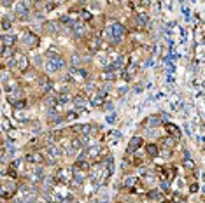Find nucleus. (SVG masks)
<instances>
[{"instance_id":"18","label":"nucleus","mask_w":205,"mask_h":203,"mask_svg":"<svg viewBox=\"0 0 205 203\" xmlns=\"http://www.w3.org/2000/svg\"><path fill=\"white\" fill-rule=\"evenodd\" d=\"M12 41H14V39H12V37H9V35H5V37H4V42H5L7 46H9V44H12Z\"/></svg>"},{"instance_id":"21","label":"nucleus","mask_w":205,"mask_h":203,"mask_svg":"<svg viewBox=\"0 0 205 203\" xmlns=\"http://www.w3.org/2000/svg\"><path fill=\"white\" fill-rule=\"evenodd\" d=\"M107 121H109V123H114V121H116V117H114V114H111V116H107Z\"/></svg>"},{"instance_id":"5","label":"nucleus","mask_w":205,"mask_h":203,"mask_svg":"<svg viewBox=\"0 0 205 203\" xmlns=\"http://www.w3.org/2000/svg\"><path fill=\"white\" fill-rule=\"evenodd\" d=\"M140 144H142V138H140V137H133V138L130 140V145H128V152H135L140 147Z\"/></svg>"},{"instance_id":"16","label":"nucleus","mask_w":205,"mask_h":203,"mask_svg":"<svg viewBox=\"0 0 205 203\" xmlns=\"http://www.w3.org/2000/svg\"><path fill=\"white\" fill-rule=\"evenodd\" d=\"M12 103H14V107H16V109H23V107H26V103H25V102H23V100L12 102Z\"/></svg>"},{"instance_id":"10","label":"nucleus","mask_w":205,"mask_h":203,"mask_svg":"<svg viewBox=\"0 0 205 203\" xmlns=\"http://www.w3.org/2000/svg\"><path fill=\"white\" fill-rule=\"evenodd\" d=\"M135 182H137L135 177H126V179H124V186H126V187H132Z\"/></svg>"},{"instance_id":"6","label":"nucleus","mask_w":205,"mask_h":203,"mask_svg":"<svg viewBox=\"0 0 205 203\" xmlns=\"http://www.w3.org/2000/svg\"><path fill=\"white\" fill-rule=\"evenodd\" d=\"M72 75H74V79H81V81H84V79L88 77V74H86L84 68H74V70H72Z\"/></svg>"},{"instance_id":"24","label":"nucleus","mask_w":205,"mask_h":203,"mask_svg":"<svg viewBox=\"0 0 205 203\" xmlns=\"http://www.w3.org/2000/svg\"><path fill=\"white\" fill-rule=\"evenodd\" d=\"M177 203H182V201H177Z\"/></svg>"},{"instance_id":"15","label":"nucleus","mask_w":205,"mask_h":203,"mask_svg":"<svg viewBox=\"0 0 205 203\" xmlns=\"http://www.w3.org/2000/svg\"><path fill=\"white\" fill-rule=\"evenodd\" d=\"M147 124L149 126H158V124H161V121L158 117H151V119H147Z\"/></svg>"},{"instance_id":"19","label":"nucleus","mask_w":205,"mask_h":203,"mask_svg":"<svg viewBox=\"0 0 205 203\" xmlns=\"http://www.w3.org/2000/svg\"><path fill=\"white\" fill-rule=\"evenodd\" d=\"M149 198H160V193H158V191H151V193H149Z\"/></svg>"},{"instance_id":"2","label":"nucleus","mask_w":205,"mask_h":203,"mask_svg":"<svg viewBox=\"0 0 205 203\" xmlns=\"http://www.w3.org/2000/svg\"><path fill=\"white\" fill-rule=\"evenodd\" d=\"M109 32H111V35H112V42H118L123 39V35H124V26L121 25V23H114L112 26L109 28Z\"/></svg>"},{"instance_id":"1","label":"nucleus","mask_w":205,"mask_h":203,"mask_svg":"<svg viewBox=\"0 0 205 203\" xmlns=\"http://www.w3.org/2000/svg\"><path fill=\"white\" fill-rule=\"evenodd\" d=\"M63 67H65V61H63L62 56H56V58H51V60H47V63H46V68H47V72L49 74H54V72L62 70Z\"/></svg>"},{"instance_id":"14","label":"nucleus","mask_w":205,"mask_h":203,"mask_svg":"<svg viewBox=\"0 0 205 203\" xmlns=\"http://www.w3.org/2000/svg\"><path fill=\"white\" fill-rule=\"evenodd\" d=\"M47 154H49V156H60V151L53 145V147H47Z\"/></svg>"},{"instance_id":"12","label":"nucleus","mask_w":205,"mask_h":203,"mask_svg":"<svg viewBox=\"0 0 205 203\" xmlns=\"http://www.w3.org/2000/svg\"><path fill=\"white\" fill-rule=\"evenodd\" d=\"M74 105L75 107H82L84 105V96H75L74 98Z\"/></svg>"},{"instance_id":"8","label":"nucleus","mask_w":205,"mask_h":203,"mask_svg":"<svg viewBox=\"0 0 205 203\" xmlns=\"http://www.w3.org/2000/svg\"><path fill=\"white\" fill-rule=\"evenodd\" d=\"M103 96H105V93L98 91V93H96V96H93V98H91V105H100L102 100H103Z\"/></svg>"},{"instance_id":"11","label":"nucleus","mask_w":205,"mask_h":203,"mask_svg":"<svg viewBox=\"0 0 205 203\" xmlns=\"http://www.w3.org/2000/svg\"><path fill=\"white\" fill-rule=\"evenodd\" d=\"M167 128H168V132H170V133H174V135H179V137H181V132H179L177 126H174V124H167Z\"/></svg>"},{"instance_id":"13","label":"nucleus","mask_w":205,"mask_h":203,"mask_svg":"<svg viewBox=\"0 0 205 203\" xmlns=\"http://www.w3.org/2000/svg\"><path fill=\"white\" fill-rule=\"evenodd\" d=\"M70 63H72V67H79V65H81V58H79L77 54H74L72 60H70Z\"/></svg>"},{"instance_id":"26","label":"nucleus","mask_w":205,"mask_h":203,"mask_svg":"<svg viewBox=\"0 0 205 203\" xmlns=\"http://www.w3.org/2000/svg\"><path fill=\"white\" fill-rule=\"evenodd\" d=\"M0 28H2V26H0Z\"/></svg>"},{"instance_id":"4","label":"nucleus","mask_w":205,"mask_h":203,"mask_svg":"<svg viewBox=\"0 0 205 203\" xmlns=\"http://www.w3.org/2000/svg\"><path fill=\"white\" fill-rule=\"evenodd\" d=\"M23 42H25V46H28V47H35V46L39 44V39H37L33 33H25V35H23Z\"/></svg>"},{"instance_id":"20","label":"nucleus","mask_w":205,"mask_h":203,"mask_svg":"<svg viewBox=\"0 0 205 203\" xmlns=\"http://www.w3.org/2000/svg\"><path fill=\"white\" fill-rule=\"evenodd\" d=\"M160 189H161V191H168V184H167V182H161Z\"/></svg>"},{"instance_id":"9","label":"nucleus","mask_w":205,"mask_h":203,"mask_svg":"<svg viewBox=\"0 0 205 203\" xmlns=\"http://www.w3.org/2000/svg\"><path fill=\"white\" fill-rule=\"evenodd\" d=\"M147 152H149L151 158H156V156H158V147H156L154 144H149V145H147Z\"/></svg>"},{"instance_id":"22","label":"nucleus","mask_w":205,"mask_h":203,"mask_svg":"<svg viewBox=\"0 0 205 203\" xmlns=\"http://www.w3.org/2000/svg\"><path fill=\"white\" fill-rule=\"evenodd\" d=\"M82 16H84V20H90V12H86V11H82Z\"/></svg>"},{"instance_id":"17","label":"nucleus","mask_w":205,"mask_h":203,"mask_svg":"<svg viewBox=\"0 0 205 203\" xmlns=\"http://www.w3.org/2000/svg\"><path fill=\"white\" fill-rule=\"evenodd\" d=\"M2 26H4L5 30H7V28L11 26V20H9V16H5V18H4V25H2Z\"/></svg>"},{"instance_id":"7","label":"nucleus","mask_w":205,"mask_h":203,"mask_svg":"<svg viewBox=\"0 0 205 203\" xmlns=\"http://www.w3.org/2000/svg\"><path fill=\"white\" fill-rule=\"evenodd\" d=\"M135 23H137V26H145V25L149 23V18H147L145 14H139V16L135 18Z\"/></svg>"},{"instance_id":"3","label":"nucleus","mask_w":205,"mask_h":203,"mask_svg":"<svg viewBox=\"0 0 205 203\" xmlns=\"http://www.w3.org/2000/svg\"><path fill=\"white\" fill-rule=\"evenodd\" d=\"M16 16H18V18H21V20L28 18V5H26L25 2L16 4Z\"/></svg>"},{"instance_id":"25","label":"nucleus","mask_w":205,"mask_h":203,"mask_svg":"<svg viewBox=\"0 0 205 203\" xmlns=\"http://www.w3.org/2000/svg\"><path fill=\"white\" fill-rule=\"evenodd\" d=\"M163 203H167V201H163Z\"/></svg>"},{"instance_id":"23","label":"nucleus","mask_w":205,"mask_h":203,"mask_svg":"<svg viewBox=\"0 0 205 203\" xmlns=\"http://www.w3.org/2000/svg\"><path fill=\"white\" fill-rule=\"evenodd\" d=\"M149 4V0H142V5H147Z\"/></svg>"}]
</instances>
